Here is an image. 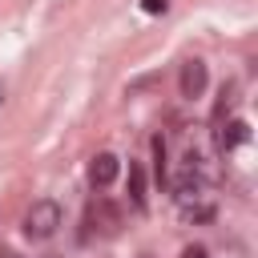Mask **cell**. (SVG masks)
<instances>
[{
  "instance_id": "obj_1",
  "label": "cell",
  "mask_w": 258,
  "mask_h": 258,
  "mask_svg": "<svg viewBox=\"0 0 258 258\" xmlns=\"http://www.w3.org/2000/svg\"><path fill=\"white\" fill-rule=\"evenodd\" d=\"M56 226H60V206H56L52 198H40V202H32V206H28V214H24V234H28L32 242L52 238V234H56Z\"/></svg>"
},
{
  "instance_id": "obj_2",
  "label": "cell",
  "mask_w": 258,
  "mask_h": 258,
  "mask_svg": "<svg viewBox=\"0 0 258 258\" xmlns=\"http://www.w3.org/2000/svg\"><path fill=\"white\" fill-rule=\"evenodd\" d=\"M206 81H210V73H206V60H185L181 64V77H177V89H181V97L185 101H194V97H202L206 93Z\"/></svg>"
},
{
  "instance_id": "obj_3",
  "label": "cell",
  "mask_w": 258,
  "mask_h": 258,
  "mask_svg": "<svg viewBox=\"0 0 258 258\" xmlns=\"http://www.w3.org/2000/svg\"><path fill=\"white\" fill-rule=\"evenodd\" d=\"M246 141H250V129H246L242 117H226V121H218V153H234V149L246 145Z\"/></svg>"
},
{
  "instance_id": "obj_4",
  "label": "cell",
  "mask_w": 258,
  "mask_h": 258,
  "mask_svg": "<svg viewBox=\"0 0 258 258\" xmlns=\"http://www.w3.org/2000/svg\"><path fill=\"white\" fill-rule=\"evenodd\" d=\"M117 173H121V161H117L113 153H97V157H93V165H89V177H93V185H97V189L113 185V181H117Z\"/></svg>"
},
{
  "instance_id": "obj_5",
  "label": "cell",
  "mask_w": 258,
  "mask_h": 258,
  "mask_svg": "<svg viewBox=\"0 0 258 258\" xmlns=\"http://www.w3.org/2000/svg\"><path fill=\"white\" fill-rule=\"evenodd\" d=\"M129 202L137 210H145V169L137 161H129Z\"/></svg>"
},
{
  "instance_id": "obj_6",
  "label": "cell",
  "mask_w": 258,
  "mask_h": 258,
  "mask_svg": "<svg viewBox=\"0 0 258 258\" xmlns=\"http://www.w3.org/2000/svg\"><path fill=\"white\" fill-rule=\"evenodd\" d=\"M234 105H238V85L230 81V85H222V101H218V109H214V121H226V117L234 113Z\"/></svg>"
},
{
  "instance_id": "obj_7",
  "label": "cell",
  "mask_w": 258,
  "mask_h": 258,
  "mask_svg": "<svg viewBox=\"0 0 258 258\" xmlns=\"http://www.w3.org/2000/svg\"><path fill=\"white\" fill-rule=\"evenodd\" d=\"M93 218L101 222L105 234H117V226H121V218H117V210H113L109 202H97V206H93Z\"/></svg>"
},
{
  "instance_id": "obj_8",
  "label": "cell",
  "mask_w": 258,
  "mask_h": 258,
  "mask_svg": "<svg viewBox=\"0 0 258 258\" xmlns=\"http://www.w3.org/2000/svg\"><path fill=\"white\" fill-rule=\"evenodd\" d=\"M153 177H157V185H165V181H169V165H165V141H161V137H153Z\"/></svg>"
},
{
  "instance_id": "obj_9",
  "label": "cell",
  "mask_w": 258,
  "mask_h": 258,
  "mask_svg": "<svg viewBox=\"0 0 258 258\" xmlns=\"http://www.w3.org/2000/svg\"><path fill=\"white\" fill-rule=\"evenodd\" d=\"M165 8H169V0H141V12H149V16H157Z\"/></svg>"
},
{
  "instance_id": "obj_10",
  "label": "cell",
  "mask_w": 258,
  "mask_h": 258,
  "mask_svg": "<svg viewBox=\"0 0 258 258\" xmlns=\"http://www.w3.org/2000/svg\"><path fill=\"white\" fill-rule=\"evenodd\" d=\"M181 258H206V250H202V246H185V250H181Z\"/></svg>"
},
{
  "instance_id": "obj_11",
  "label": "cell",
  "mask_w": 258,
  "mask_h": 258,
  "mask_svg": "<svg viewBox=\"0 0 258 258\" xmlns=\"http://www.w3.org/2000/svg\"><path fill=\"white\" fill-rule=\"evenodd\" d=\"M0 109H4V85H0Z\"/></svg>"
},
{
  "instance_id": "obj_12",
  "label": "cell",
  "mask_w": 258,
  "mask_h": 258,
  "mask_svg": "<svg viewBox=\"0 0 258 258\" xmlns=\"http://www.w3.org/2000/svg\"><path fill=\"white\" fill-rule=\"evenodd\" d=\"M48 258H56V254H48Z\"/></svg>"
}]
</instances>
